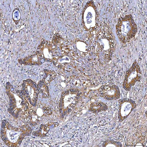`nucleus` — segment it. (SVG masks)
Segmentation results:
<instances>
[{
	"label": "nucleus",
	"mask_w": 147,
	"mask_h": 147,
	"mask_svg": "<svg viewBox=\"0 0 147 147\" xmlns=\"http://www.w3.org/2000/svg\"><path fill=\"white\" fill-rule=\"evenodd\" d=\"M102 146L105 147H122V145L119 142L111 140H108L103 142Z\"/></svg>",
	"instance_id": "f3484780"
},
{
	"label": "nucleus",
	"mask_w": 147,
	"mask_h": 147,
	"mask_svg": "<svg viewBox=\"0 0 147 147\" xmlns=\"http://www.w3.org/2000/svg\"><path fill=\"white\" fill-rule=\"evenodd\" d=\"M108 109V106L103 102H95L91 104L90 110L94 113H98L102 111H106Z\"/></svg>",
	"instance_id": "4468645a"
},
{
	"label": "nucleus",
	"mask_w": 147,
	"mask_h": 147,
	"mask_svg": "<svg viewBox=\"0 0 147 147\" xmlns=\"http://www.w3.org/2000/svg\"><path fill=\"white\" fill-rule=\"evenodd\" d=\"M52 45L49 41L43 40L38 49V52L45 60L53 61L55 60V54Z\"/></svg>",
	"instance_id": "9b49d317"
},
{
	"label": "nucleus",
	"mask_w": 147,
	"mask_h": 147,
	"mask_svg": "<svg viewBox=\"0 0 147 147\" xmlns=\"http://www.w3.org/2000/svg\"><path fill=\"white\" fill-rule=\"evenodd\" d=\"M22 86V91L24 97L31 105L35 106L40 92L38 86L30 79L24 81Z\"/></svg>",
	"instance_id": "423d86ee"
},
{
	"label": "nucleus",
	"mask_w": 147,
	"mask_h": 147,
	"mask_svg": "<svg viewBox=\"0 0 147 147\" xmlns=\"http://www.w3.org/2000/svg\"><path fill=\"white\" fill-rule=\"evenodd\" d=\"M99 95L104 99L108 100H116L120 97V91L116 85H104L99 89Z\"/></svg>",
	"instance_id": "9d476101"
},
{
	"label": "nucleus",
	"mask_w": 147,
	"mask_h": 147,
	"mask_svg": "<svg viewBox=\"0 0 147 147\" xmlns=\"http://www.w3.org/2000/svg\"><path fill=\"white\" fill-rule=\"evenodd\" d=\"M138 30L137 25L131 14L119 18L116 33L119 40L125 43L134 38Z\"/></svg>",
	"instance_id": "7ed1b4c3"
},
{
	"label": "nucleus",
	"mask_w": 147,
	"mask_h": 147,
	"mask_svg": "<svg viewBox=\"0 0 147 147\" xmlns=\"http://www.w3.org/2000/svg\"><path fill=\"white\" fill-rule=\"evenodd\" d=\"M98 12L93 1H90L85 5L82 14V22L85 30H92L98 25Z\"/></svg>",
	"instance_id": "39448f33"
},
{
	"label": "nucleus",
	"mask_w": 147,
	"mask_h": 147,
	"mask_svg": "<svg viewBox=\"0 0 147 147\" xmlns=\"http://www.w3.org/2000/svg\"><path fill=\"white\" fill-rule=\"evenodd\" d=\"M6 93L9 99V108L8 111L14 118L23 116L28 110V100L22 90L15 88L9 82L6 85Z\"/></svg>",
	"instance_id": "f03ea898"
},
{
	"label": "nucleus",
	"mask_w": 147,
	"mask_h": 147,
	"mask_svg": "<svg viewBox=\"0 0 147 147\" xmlns=\"http://www.w3.org/2000/svg\"><path fill=\"white\" fill-rule=\"evenodd\" d=\"M51 124H41L40 126L39 129L34 131L32 133L33 135L39 137H45L49 131Z\"/></svg>",
	"instance_id": "ddd939ff"
},
{
	"label": "nucleus",
	"mask_w": 147,
	"mask_h": 147,
	"mask_svg": "<svg viewBox=\"0 0 147 147\" xmlns=\"http://www.w3.org/2000/svg\"><path fill=\"white\" fill-rule=\"evenodd\" d=\"M42 59L41 55L37 51L33 55L20 60V62L25 65H39L42 64Z\"/></svg>",
	"instance_id": "f8f14e48"
},
{
	"label": "nucleus",
	"mask_w": 147,
	"mask_h": 147,
	"mask_svg": "<svg viewBox=\"0 0 147 147\" xmlns=\"http://www.w3.org/2000/svg\"><path fill=\"white\" fill-rule=\"evenodd\" d=\"M38 86L40 91L42 94L43 98H49V93L48 85L40 81L39 83Z\"/></svg>",
	"instance_id": "dca6fc26"
},
{
	"label": "nucleus",
	"mask_w": 147,
	"mask_h": 147,
	"mask_svg": "<svg viewBox=\"0 0 147 147\" xmlns=\"http://www.w3.org/2000/svg\"><path fill=\"white\" fill-rule=\"evenodd\" d=\"M141 76L140 67L138 63L135 62L125 74L123 82L124 89L126 91H130L136 83L140 80Z\"/></svg>",
	"instance_id": "0eeeda50"
},
{
	"label": "nucleus",
	"mask_w": 147,
	"mask_h": 147,
	"mask_svg": "<svg viewBox=\"0 0 147 147\" xmlns=\"http://www.w3.org/2000/svg\"><path fill=\"white\" fill-rule=\"evenodd\" d=\"M82 94L78 89H70L62 92L59 104V111L63 117L68 115L77 106Z\"/></svg>",
	"instance_id": "20e7f679"
},
{
	"label": "nucleus",
	"mask_w": 147,
	"mask_h": 147,
	"mask_svg": "<svg viewBox=\"0 0 147 147\" xmlns=\"http://www.w3.org/2000/svg\"><path fill=\"white\" fill-rule=\"evenodd\" d=\"M32 131V129L27 124L16 127L6 120L2 121L1 138L8 147L20 146L24 138L30 136Z\"/></svg>",
	"instance_id": "f257e3e1"
},
{
	"label": "nucleus",
	"mask_w": 147,
	"mask_h": 147,
	"mask_svg": "<svg viewBox=\"0 0 147 147\" xmlns=\"http://www.w3.org/2000/svg\"><path fill=\"white\" fill-rule=\"evenodd\" d=\"M118 119L120 122L126 119L135 109L136 104L134 101L124 98L119 100Z\"/></svg>",
	"instance_id": "1a4fd4ad"
},
{
	"label": "nucleus",
	"mask_w": 147,
	"mask_h": 147,
	"mask_svg": "<svg viewBox=\"0 0 147 147\" xmlns=\"http://www.w3.org/2000/svg\"><path fill=\"white\" fill-rule=\"evenodd\" d=\"M98 43L106 58L110 59L116 45L113 37L109 33L104 32L99 38Z\"/></svg>",
	"instance_id": "6e6552de"
},
{
	"label": "nucleus",
	"mask_w": 147,
	"mask_h": 147,
	"mask_svg": "<svg viewBox=\"0 0 147 147\" xmlns=\"http://www.w3.org/2000/svg\"><path fill=\"white\" fill-rule=\"evenodd\" d=\"M44 71L45 73V76L43 77L41 81L48 86L55 79L57 75L53 70H45Z\"/></svg>",
	"instance_id": "2eb2a0df"
}]
</instances>
